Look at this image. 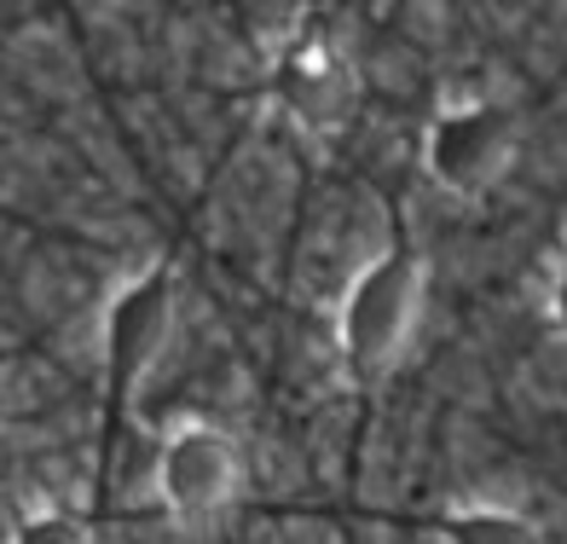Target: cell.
I'll list each match as a JSON object with an SVG mask.
<instances>
[{
  "instance_id": "4",
  "label": "cell",
  "mask_w": 567,
  "mask_h": 544,
  "mask_svg": "<svg viewBox=\"0 0 567 544\" xmlns=\"http://www.w3.org/2000/svg\"><path fill=\"white\" fill-rule=\"evenodd\" d=\"M244 486V458L215 423H179L157 452V492L179 522H209Z\"/></svg>"
},
{
  "instance_id": "3",
  "label": "cell",
  "mask_w": 567,
  "mask_h": 544,
  "mask_svg": "<svg viewBox=\"0 0 567 544\" xmlns=\"http://www.w3.org/2000/svg\"><path fill=\"white\" fill-rule=\"evenodd\" d=\"M168 330H174V267L151 261L105 307V377L116 400H127L151 377V366L168 348Z\"/></svg>"
},
{
  "instance_id": "2",
  "label": "cell",
  "mask_w": 567,
  "mask_h": 544,
  "mask_svg": "<svg viewBox=\"0 0 567 544\" xmlns=\"http://www.w3.org/2000/svg\"><path fill=\"white\" fill-rule=\"evenodd\" d=\"M522 127L498 99H457L423 134V168L452 197H486L509 174Z\"/></svg>"
},
{
  "instance_id": "1",
  "label": "cell",
  "mask_w": 567,
  "mask_h": 544,
  "mask_svg": "<svg viewBox=\"0 0 567 544\" xmlns=\"http://www.w3.org/2000/svg\"><path fill=\"white\" fill-rule=\"evenodd\" d=\"M423 296H429V267L411 249H389L353 273L337 319V348L353 382H382L400 366L411 330L423 319Z\"/></svg>"
},
{
  "instance_id": "8",
  "label": "cell",
  "mask_w": 567,
  "mask_h": 544,
  "mask_svg": "<svg viewBox=\"0 0 567 544\" xmlns=\"http://www.w3.org/2000/svg\"><path fill=\"white\" fill-rule=\"evenodd\" d=\"M550 319H556V330L567 336V249H561V261H556V284H550Z\"/></svg>"
},
{
  "instance_id": "5",
  "label": "cell",
  "mask_w": 567,
  "mask_h": 544,
  "mask_svg": "<svg viewBox=\"0 0 567 544\" xmlns=\"http://www.w3.org/2000/svg\"><path fill=\"white\" fill-rule=\"evenodd\" d=\"M278 99L284 111H290L301 127H337L342 111H348V70L337 53H324V47L301 41L284 53L278 64Z\"/></svg>"
},
{
  "instance_id": "6",
  "label": "cell",
  "mask_w": 567,
  "mask_h": 544,
  "mask_svg": "<svg viewBox=\"0 0 567 544\" xmlns=\"http://www.w3.org/2000/svg\"><path fill=\"white\" fill-rule=\"evenodd\" d=\"M441 538L446 544H545L522 510H504V504H457L441 515Z\"/></svg>"
},
{
  "instance_id": "7",
  "label": "cell",
  "mask_w": 567,
  "mask_h": 544,
  "mask_svg": "<svg viewBox=\"0 0 567 544\" xmlns=\"http://www.w3.org/2000/svg\"><path fill=\"white\" fill-rule=\"evenodd\" d=\"M12 544H93V533H87L82 515H70V510H30L12 527Z\"/></svg>"
}]
</instances>
